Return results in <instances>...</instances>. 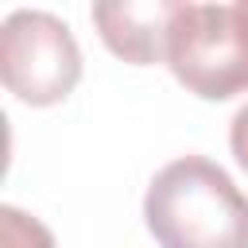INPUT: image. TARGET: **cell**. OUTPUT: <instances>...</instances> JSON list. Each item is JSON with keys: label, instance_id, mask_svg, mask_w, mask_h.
Wrapping results in <instances>:
<instances>
[{"label": "cell", "instance_id": "obj_1", "mask_svg": "<svg viewBox=\"0 0 248 248\" xmlns=\"http://www.w3.org/2000/svg\"><path fill=\"white\" fill-rule=\"evenodd\" d=\"M143 225L159 248H248V194L221 163L178 155L151 174Z\"/></svg>", "mask_w": 248, "mask_h": 248}, {"label": "cell", "instance_id": "obj_2", "mask_svg": "<svg viewBox=\"0 0 248 248\" xmlns=\"http://www.w3.org/2000/svg\"><path fill=\"white\" fill-rule=\"evenodd\" d=\"M167 70L202 101L248 93V0L178 4L167 35Z\"/></svg>", "mask_w": 248, "mask_h": 248}, {"label": "cell", "instance_id": "obj_5", "mask_svg": "<svg viewBox=\"0 0 248 248\" xmlns=\"http://www.w3.org/2000/svg\"><path fill=\"white\" fill-rule=\"evenodd\" d=\"M0 236L4 248H58L54 232L35 213H23L19 205H0Z\"/></svg>", "mask_w": 248, "mask_h": 248}, {"label": "cell", "instance_id": "obj_3", "mask_svg": "<svg viewBox=\"0 0 248 248\" xmlns=\"http://www.w3.org/2000/svg\"><path fill=\"white\" fill-rule=\"evenodd\" d=\"M0 81L31 105H62L81 81V46L66 19L43 8H19L0 23Z\"/></svg>", "mask_w": 248, "mask_h": 248}, {"label": "cell", "instance_id": "obj_6", "mask_svg": "<svg viewBox=\"0 0 248 248\" xmlns=\"http://www.w3.org/2000/svg\"><path fill=\"white\" fill-rule=\"evenodd\" d=\"M229 151H232V159H236V167L248 174V101L232 112V120H229Z\"/></svg>", "mask_w": 248, "mask_h": 248}, {"label": "cell", "instance_id": "obj_4", "mask_svg": "<svg viewBox=\"0 0 248 248\" xmlns=\"http://www.w3.org/2000/svg\"><path fill=\"white\" fill-rule=\"evenodd\" d=\"M178 0H108L93 4L89 19L101 43L128 66L167 62V35Z\"/></svg>", "mask_w": 248, "mask_h": 248}]
</instances>
